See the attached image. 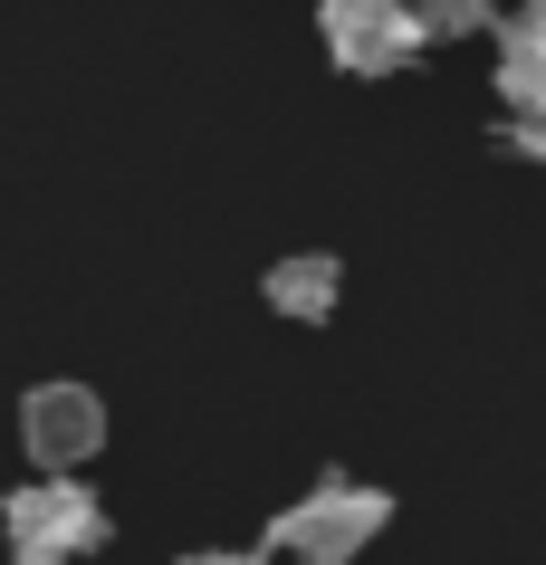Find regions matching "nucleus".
<instances>
[{
	"mask_svg": "<svg viewBox=\"0 0 546 565\" xmlns=\"http://www.w3.org/2000/svg\"><path fill=\"white\" fill-rule=\"evenodd\" d=\"M106 536H116V518H106V499L77 470H39L20 489H0V546H10V565H77Z\"/></svg>",
	"mask_w": 546,
	"mask_h": 565,
	"instance_id": "1",
	"label": "nucleus"
},
{
	"mask_svg": "<svg viewBox=\"0 0 546 565\" xmlns=\"http://www.w3.org/2000/svg\"><path fill=\"white\" fill-rule=\"evenodd\" d=\"M394 527V489H374V479H317L307 499H288L269 518V556H298V565H355L374 536Z\"/></svg>",
	"mask_w": 546,
	"mask_h": 565,
	"instance_id": "2",
	"label": "nucleus"
},
{
	"mask_svg": "<svg viewBox=\"0 0 546 565\" xmlns=\"http://www.w3.org/2000/svg\"><path fill=\"white\" fill-rule=\"evenodd\" d=\"M317 39L345 77H403L431 49V20L413 0H317Z\"/></svg>",
	"mask_w": 546,
	"mask_h": 565,
	"instance_id": "3",
	"label": "nucleus"
},
{
	"mask_svg": "<svg viewBox=\"0 0 546 565\" xmlns=\"http://www.w3.org/2000/svg\"><path fill=\"white\" fill-rule=\"evenodd\" d=\"M20 450H30V470H87L96 450H106V403L96 384H30L20 393Z\"/></svg>",
	"mask_w": 546,
	"mask_h": 565,
	"instance_id": "4",
	"label": "nucleus"
},
{
	"mask_svg": "<svg viewBox=\"0 0 546 565\" xmlns=\"http://www.w3.org/2000/svg\"><path fill=\"white\" fill-rule=\"evenodd\" d=\"M259 298H269V317H288V327H326L335 307H345V259H335V249H288V259H269Z\"/></svg>",
	"mask_w": 546,
	"mask_h": 565,
	"instance_id": "5",
	"label": "nucleus"
},
{
	"mask_svg": "<svg viewBox=\"0 0 546 565\" xmlns=\"http://www.w3.org/2000/svg\"><path fill=\"white\" fill-rule=\"evenodd\" d=\"M413 10L431 20V39H460V30H499L508 0H413Z\"/></svg>",
	"mask_w": 546,
	"mask_h": 565,
	"instance_id": "6",
	"label": "nucleus"
},
{
	"mask_svg": "<svg viewBox=\"0 0 546 565\" xmlns=\"http://www.w3.org/2000/svg\"><path fill=\"white\" fill-rule=\"evenodd\" d=\"M499 49H508V58H546V0L499 10Z\"/></svg>",
	"mask_w": 546,
	"mask_h": 565,
	"instance_id": "7",
	"label": "nucleus"
},
{
	"mask_svg": "<svg viewBox=\"0 0 546 565\" xmlns=\"http://www.w3.org/2000/svg\"><path fill=\"white\" fill-rule=\"evenodd\" d=\"M173 565H269V546H192V556H173Z\"/></svg>",
	"mask_w": 546,
	"mask_h": 565,
	"instance_id": "8",
	"label": "nucleus"
},
{
	"mask_svg": "<svg viewBox=\"0 0 546 565\" xmlns=\"http://www.w3.org/2000/svg\"><path fill=\"white\" fill-rule=\"evenodd\" d=\"M508 145H517V153H527V163L546 173V116H508Z\"/></svg>",
	"mask_w": 546,
	"mask_h": 565,
	"instance_id": "9",
	"label": "nucleus"
}]
</instances>
